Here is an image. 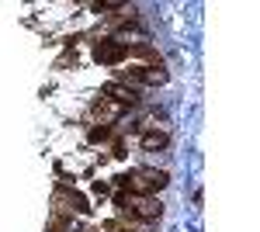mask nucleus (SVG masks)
<instances>
[{
    "label": "nucleus",
    "mask_w": 260,
    "mask_h": 232,
    "mask_svg": "<svg viewBox=\"0 0 260 232\" xmlns=\"http://www.w3.org/2000/svg\"><path fill=\"white\" fill-rule=\"evenodd\" d=\"M121 191L125 194H139V197H149V194H156L167 187V174L163 170H136V174L128 177H118Z\"/></svg>",
    "instance_id": "nucleus-1"
},
{
    "label": "nucleus",
    "mask_w": 260,
    "mask_h": 232,
    "mask_svg": "<svg viewBox=\"0 0 260 232\" xmlns=\"http://www.w3.org/2000/svg\"><path fill=\"white\" fill-rule=\"evenodd\" d=\"M52 205H56V212L59 215H73V212H87V201H83L80 194L66 191V187H59L56 191V197H52Z\"/></svg>",
    "instance_id": "nucleus-2"
},
{
    "label": "nucleus",
    "mask_w": 260,
    "mask_h": 232,
    "mask_svg": "<svg viewBox=\"0 0 260 232\" xmlns=\"http://www.w3.org/2000/svg\"><path fill=\"white\" fill-rule=\"evenodd\" d=\"M125 56H128V52H125L121 42H98V45H94V59L104 62V66H111V62H118V59H125Z\"/></svg>",
    "instance_id": "nucleus-3"
},
{
    "label": "nucleus",
    "mask_w": 260,
    "mask_h": 232,
    "mask_svg": "<svg viewBox=\"0 0 260 232\" xmlns=\"http://www.w3.org/2000/svg\"><path fill=\"white\" fill-rule=\"evenodd\" d=\"M104 97H111L118 108H125V104H136V101H139L136 87H125V83H108V87H104Z\"/></svg>",
    "instance_id": "nucleus-4"
},
{
    "label": "nucleus",
    "mask_w": 260,
    "mask_h": 232,
    "mask_svg": "<svg viewBox=\"0 0 260 232\" xmlns=\"http://www.w3.org/2000/svg\"><path fill=\"white\" fill-rule=\"evenodd\" d=\"M167 142V132H142V149H163Z\"/></svg>",
    "instance_id": "nucleus-5"
},
{
    "label": "nucleus",
    "mask_w": 260,
    "mask_h": 232,
    "mask_svg": "<svg viewBox=\"0 0 260 232\" xmlns=\"http://www.w3.org/2000/svg\"><path fill=\"white\" fill-rule=\"evenodd\" d=\"M94 115H101V118H115V115H118V104H111L108 97H101L98 104H94Z\"/></svg>",
    "instance_id": "nucleus-6"
},
{
    "label": "nucleus",
    "mask_w": 260,
    "mask_h": 232,
    "mask_svg": "<svg viewBox=\"0 0 260 232\" xmlns=\"http://www.w3.org/2000/svg\"><path fill=\"white\" fill-rule=\"evenodd\" d=\"M104 139H111V128H90V142H104Z\"/></svg>",
    "instance_id": "nucleus-7"
}]
</instances>
